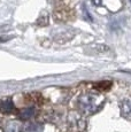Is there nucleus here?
<instances>
[{
    "label": "nucleus",
    "instance_id": "nucleus-3",
    "mask_svg": "<svg viewBox=\"0 0 131 132\" xmlns=\"http://www.w3.org/2000/svg\"><path fill=\"white\" fill-rule=\"evenodd\" d=\"M110 87H112V82H109V80H102V82L97 83L94 85V88L98 91H108Z\"/></svg>",
    "mask_w": 131,
    "mask_h": 132
},
{
    "label": "nucleus",
    "instance_id": "nucleus-1",
    "mask_svg": "<svg viewBox=\"0 0 131 132\" xmlns=\"http://www.w3.org/2000/svg\"><path fill=\"white\" fill-rule=\"evenodd\" d=\"M102 103H104V101L101 100V98H100L99 95L89 94L82 99L83 108H84L87 113H93V111L100 109Z\"/></svg>",
    "mask_w": 131,
    "mask_h": 132
},
{
    "label": "nucleus",
    "instance_id": "nucleus-6",
    "mask_svg": "<svg viewBox=\"0 0 131 132\" xmlns=\"http://www.w3.org/2000/svg\"><path fill=\"white\" fill-rule=\"evenodd\" d=\"M130 1H131V0H130Z\"/></svg>",
    "mask_w": 131,
    "mask_h": 132
},
{
    "label": "nucleus",
    "instance_id": "nucleus-4",
    "mask_svg": "<svg viewBox=\"0 0 131 132\" xmlns=\"http://www.w3.org/2000/svg\"><path fill=\"white\" fill-rule=\"evenodd\" d=\"M14 106L11 101H5L4 105L1 106V111H5V113H9L11 110H13Z\"/></svg>",
    "mask_w": 131,
    "mask_h": 132
},
{
    "label": "nucleus",
    "instance_id": "nucleus-2",
    "mask_svg": "<svg viewBox=\"0 0 131 132\" xmlns=\"http://www.w3.org/2000/svg\"><path fill=\"white\" fill-rule=\"evenodd\" d=\"M121 114L124 118L131 120V99H125L121 105Z\"/></svg>",
    "mask_w": 131,
    "mask_h": 132
},
{
    "label": "nucleus",
    "instance_id": "nucleus-5",
    "mask_svg": "<svg viewBox=\"0 0 131 132\" xmlns=\"http://www.w3.org/2000/svg\"><path fill=\"white\" fill-rule=\"evenodd\" d=\"M6 40H7V39H5V38H1V37H0V43H2V42H6Z\"/></svg>",
    "mask_w": 131,
    "mask_h": 132
}]
</instances>
